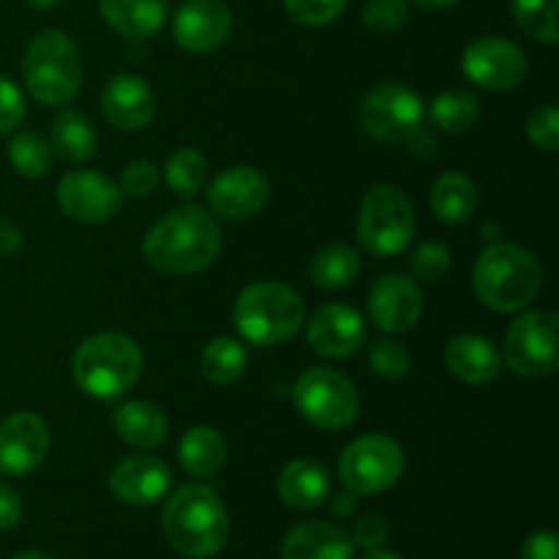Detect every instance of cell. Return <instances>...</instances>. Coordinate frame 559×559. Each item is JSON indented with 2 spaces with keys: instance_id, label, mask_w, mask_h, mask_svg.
I'll return each mask as SVG.
<instances>
[{
  "instance_id": "7a4b0ae2",
  "label": "cell",
  "mask_w": 559,
  "mask_h": 559,
  "mask_svg": "<svg viewBox=\"0 0 559 559\" xmlns=\"http://www.w3.org/2000/svg\"><path fill=\"white\" fill-rule=\"evenodd\" d=\"M164 535L178 555L211 559L227 546L229 516L218 495L207 486H183L164 506Z\"/></svg>"
},
{
  "instance_id": "83f0119b",
  "label": "cell",
  "mask_w": 559,
  "mask_h": 559,
  "mask_svg": "<svg viewBox=\"0 0 559 559\" xmlns=\"http://www.w3.org/2000/svg\"><path fill=\"white\" fill-rule=\"evenodd\" d=\"M178 456L186 473L194 478H211L227 462V442L211 426H194L180 440Z\"/></svg>"
},
{
  "instance_id": "60d3db41",
  "label": "cell",
  "mask_w": 559,
  "mask_h": 559,
  "mask_svg": "<svg viewBox=\"0 0 559 559\" xmlns=\"http://www.w3.org/2000/svg\"><path fill=\"white\" fill-rule=\"evenodd\" d=\"M158 167L153 162H131L120 175V191L129 197H147L158 186Z\"/></svg>"
},
{
  "instance_id": "603a6c76",
  "label": "cell",
  "mask_w": 559,
  "mask_h": 559,
  "mask_svg": "<svg viewBox=\"0 0 559 559\" xmlns=\"http://www.w3.org/2000/svg\"><path fill=\"white\" fill-rule=\"evenodd\" d=\"M276 491L293 511H314L331 497V475L314 459H295L278 475Z\"/></svg>"
},
{
  "instance_id": "cb8c5ba5",
  "label": "cell",
  "mask_w": 559,
  "mask_h": 559,
  "mask_svg": "<svg viewBox=\"0 0 559 559\" xmlns=\"http://www.w3.org/2000/svg\"><path fill=\"white\" fill-rule=\"evenodd\" d=\"M98 11L118 36L142 41L162 31L167 0H98Z\"/></svg>"
},
{
  "instance_id": "d6986e66",
  "label": "cell",
  "mask_w": 559,
  "mask_h": 559,
  "mask_svg": "<svg viewBox=\"0 0 559 559\" xmlns=\"http://www.w3.org/2000/svg\"><path fill=\"white\" fill-rule=\"evenodd\" d=\"M102 109L118 131H142L156 115V93L142 76L115 74L104 85Z\"/></svg>"
},
{
  "instance_id": "9c48e42d",
  "label": "cell",
  "mask_w": 559,
  "mask_h": 559,
  "mask_svg": "<svg viewBox=\"0 0 559 559\" xmlns=\"http://www.w3.org/2000/svg\"><path fill=\"white\" fill-rule=\"evenodd\" d=\"M404 473V451L385 435H366L349 442L338 456V478L355 497H371L391 489Z\"/></svg>"
},
{
  "instance_id": "7402d4cb",
  "label": "cell",
  "mask_w": 559,
  "mask_h": 559,
  "mask_svg": "<svg viewBox=\"0 0 559 559\" xmlns=\"http://www.w3.org/2000/svg\"><path fill=\"white\" fill-rule=\"evenodd\" d=\"M355 544L331 522H304L282 540V559H353Z\"/></svg>"
},
{
  "instance_id": "6da1fadb",
  "label": "cell",
  "mask_w": 559,
  "mask_h": 559,
  "mask_svg": "<svg viewBox=\"0 0 559 559\" xmlns=\"http://www.w3.org/2000/svg\"><path fill=\"white\" fill-rule=\"evenodd\" d=\"M142 251L156 271L189 276L216 262L222 251V233L211 213L197 205H180L153 224Z\"/></svg>"
},
{
  "instance_id": "816d5d0a",
  "label": "cell",
  "mask_w": 559,
  "mask_h": 559,
  "mask_svg": "<svg viewBox=\"0 0 559 559\" xmlns=\"http://www.w3.org/2000/svg\"><path fill=\"white\" fill-rule=\"evenodd\" d=\"M27 5H33V9H52L55 3H58V0H25Z\"/></svg>"
},
{
  "instance_id": "ee69618b",
  "label": "cell",
  "mask_w": 559,
  "mask_h": 559,
  "mask_svg": "<svg viewBox=\"0 0 559 559\" xmlns=\"http://www.w3.org/2000/svg\"><path fill=\"white\" fill-rule=\"evenodd\" d=\"M22 519V500L11 486L0 484V533L14 530Z\"/></svg>"
},
{
  "instance_id": "d590c367",
  "label": "cell",
  "mask_w": 559,
  "mask_h": 559,
  "mask_svg": "<svg viewBox=\"0 0 559 559\" xmlns=\"http://www.w3.org/2000/svg\"><path fill=\"white\" fill-rule=\"evenodd\" d=\"M409 0H369L364 9V25L371 33H396L407 25Z\"/></svg>"
},
{
  "instance_id": "4fadbf2b",
  "label": "cell",
  "mask_w": 559,
  "mask_h": 559,
  "mask_svg": "<svg viewBox=\"0 0 559 559\" xmlns=\"http://www.w3.org/2000/svg\"><path fill=\"white\" fill-rule=\"evenodd\" d=\"M123 191L107 175L93 169L69 173L58 186V205L71 222L104 224L118 213Z\"/></svg>"
},
{
  "instance_id": "f1b7e54d",
  "label": "cell",
  "mask_w": 559,
  "mask_h": 559,
  "mask_svg": "<svg viewBox=\"0 0 559 559\" xmlns=\"http://www.w3.org/2000/svg\"><path fill=\"white\" fill-rule=\"evenodd\" d=\"M360 271V254L347 243H331L311 260V282L322 289H342L355 282Z\"/></svg>"
},
{
  "instance_id": "484cf974",
  "label": "cell",
  "mask_w": 559,
  "mask_h": 559,
  "mask_svg": "<svg viewBox=\"0 0 559 559\" xmlns=\"http://www.w3.org/2000/svg\"><path fill=\"white\" fill-rule=\"evenodd\" d=\"M429 205L442 224H464L478 207V191L467 175L445 173L431 186Z\"/></svg>"
},
{
  "instance_id": "f35d334b",
  "label": "cell",
  "mask_w": 559,
  "mask_h": 559,
  "mask_svg": "<svg viewBox=\"0 0 559 559\" xmlns=\"http://www.w3.org/2000/svg\"><path fill=\"white\" fill-rule=\"evenodd\" d=\"M527 136L546 153L559 151V112L555 104H540L527 118Z\"/></svg>"
},
{
  "instance_id": "f907efd6",
  "label": "cell",
  "mask_w": 559,
  "mask_h": 559,
  "mask_svg": "<svg viewBox=\"0 0 559 559\" xmlns=\"http://www.w3.org/2000/svg\"><path fill=\"white\" fill-rule=\"evenodd\" d=\"M11 559H58V557L47 555V551H36V549H31V551H20V555H14Z\"/></svg>"
},
{
  "instance_id": "74e56055",
  "label": "cell",
  "mask_w": 559,
  "mask_h": 559,
  "mask_svg": "<svg viewBox=\"0 0 559 559\" xmlns=\"http://www.w3.org/2000/svg\"><path fill=\"white\" fill-rule=\"evenodd\" d=\"M448 267H451V251L445 243H437V240L420 243L413 254V278H418V282H440Z\"/></svg>"
},
{
  "instance_id": "7dc6e473",
  "label": "cell",
  "mask_w": 559,
  "mask_h": 559,
  "mask_svg": "<svg viewBox=\"0 0 559 559\" xmlns=\"http://www.w3.org/2000/svg\"><path fill=\"white\" fill-rule=\"evenodd\" d=\"M407 145H418V147H413V153H418V156H429V158L437 156V142H435V136L426 134L424 129H420L418 134H415L413 140L407 142Z\"/></svg>"
},
{
  "instance_id": "7bdbcfd3",
  "label": "cell",
  "mask_w": 559,
  "mask_h": 559,
  "mask_svg": "<svg viewBox=\"0 0 559 559\" xmlns=\"http://www.w3.org/2000/svg\"><path fill=\"white\" fill-rule=\"evenodd\" d=\"M388 524L380 516H364L353 530V544L364 546V549H377L385 544Z\"/></svg>"
},
{
  "instance_id": "2e32d148",
  "label": "cell",
  "mask_w": 559,
  "mask_h": 559,
  "mask_svg": "<svg viewBox=\"0 0 559 559\" xmlns=\"http://www.w3.org/2000/svg\"><path fill=\"white\" fill-rule=\"evenodd\" d=\"M424 314V295L415 278L404 273H388L374 282L369 293V317L380 331H413Z\"/></svg>"
},
{
  "instance_id": "f546056e",
  "label": "cell",
  "mask_w": 559,
  "mask_h": 559,
  "mask_svg": "<svg viewBox=\"0 0 559 559\" xmlns=\"http://www.w3.org/2000/svg\"><path fill=\"white\" fill-rule=\"evenodd\" d=\"M246 360H249V355H246L243 344L229 336H218L202 349L200 371L207 382L224 388L240 380V374L246 371Z\"/></svg>"
},
{
  "instance_id": "b9f144b4",
  "label": "cell",
  "mask_w": 559,
  "mask_h": 559,
  "mask_svg": "<svg viewBox=\"0 0 559 559\" xmlns=\"http://www.w3.org/2000/svg\"><path fill=\"white\" fill-rule=\"evenodd\" d=\"M522 559H559V540L555 530H538L522 546Z\"/></svg>"
},
{
  "instance_id": "ba28073f",
  "label": "cell",
  "mask_w": 559,
  "mask_h": 559,
  "mask_svg": "<svg viewBox=\"0 0 559 559\" xmlns=\"http://www.w3.org/2000/svg\"><path fill=\"white\" fill-rule=\"evenodd\" d=\"M295 407L311 426L325 431H342L355 424L360 413L358 388L336 369H309L293 391Z\"/></svg>"
},
{
  "instance_id": "1f68e13d",
  "label": "cell",
  "mask_w": 559,
  "mask_h": 559,
  "mask_svg": "<svg viewBox=\"0 0 559 559\" xmlns=\"http://www.w3.org/2000/svg\"><path fill=\"white\" fill-rule=\"evenodd\" d=\"M167 186L180 197H194L207 183V162L194 147H178L164 167Z\"/></svg>"
},
{
  "instance_id": "5bb4252c",
  "label": "cell",
  "mask_w": 559,
  "mask_h": 559,
  "mask_svg": "<svg viewBox=\"0 0 559 559\" xmlns=\"http://www.w3.org/2000/svg\"><path fill=\"white\" fill-rule=\"evenodd\" d=\"M271 197V183L265 175L254 167H229L216 175L207 189V205L216 216L229 218V222H243V218L257 216L267 205Z\"/></svg>"
},
{
  "instance_id": "e0dca14e",
  "label": "cell",
  "mask_w": 559,
  "mask_h": 559,
  "mask_svg": "<svg viewBox=\"0 0 559 559\" xmlns=\"http://www.w3.org/2000/svg\"><path fill=\"white\" fill-rule=\"evenodd\" d=\"M49 451V429L36 413H14L0 420V475L33 473Z\"/></svg>"
},
{
  "instance_id": "8992f818",
  "label": "cell",
  "mask_w": 559,
  "mask_h": 559,
  "mask_svg": "<svg viewBox=\"0 0 559 559\" xmlns=\"http://www.w3.org/2000/svg\"><path fill=\"white\" fill-rule=\"evenodd\" d=\"M25 87L44 107H63L80 93V49L66 33L41 31L31 38L22 60Z\"/></svg>"
},
{
  "instance_id": "4316f807",
  "label": "cell",
  "mask_w": 559,
  "mask_h": 559,
  "mask_svg": "<svg viewBox=\"0 0 559 559\" xmlns=\"http://www.w3.org/2000/svg\"><path fill=\"white\" fill-rule=\"evenodd\" d=\"M49 147H52L55 156L69 164L87 162L98 147L96 126L85 115L66 109L49 126Z\"/></svg>"
},
{
  "instance_id": "52a82bcc",
  "label": "cell",
  "mask_w": 559,
  "mask_h": 559,
  "mask_svg": "<svg viewBox=\"0 0 559 559\" xmlns=\"http://www.w3.org/2000/svg\"><path fill=\"white\" fill-rule=\"evenodd\" d=\"M415 235V207L396 186H374L358 211V240L371 257H396Z\"/></svg>"
},
{
  "instance_id": "d4e9b609",
  "label": "cell",
  "mask_w": 559,
  "mask_h": 559,
  "mask_svg": "<svg viewBox=\"0 0 559 559\" xmlns=\"http://www.w3.org/2000/svg\"><path fill=\"white\" fill-rule=\"evenodd\" d=\"M115 435L136 451H153L169 435L167 415L151 402H123L112 415Z\"/></svg>"
},
{
  "instance_id": "4dcf8cb0",
  "label": "cell",
  "mask_w": 559,
  "mask_h": 559,
  "mask_svg": "<svg viewBox=\"0 0 559 559\" xmlns=\"http://www.w3.org/2000/svg\"><path fill=\"white\" fill-rule=\"evenodd\" d=\"M480 104L467 91H445L431 102V123L448 134H464L478 123Z\"/></svg>"
},
{
  "instance_id": "3957f363",
  "label": "cell",
  "mask_w": 559,
  "mask_h": 559,
  "mask_svg": "<svg viewBox=\"0 0 559 559\" xmlns=\"http://www.w3.org/2000/svg\"><path fill=\"white\" fill-rule=\"evenodd\" d=\"M544 271L533 251L516 243H495L473 267V289L480 304L500 314L522 311L538 298Z\"/></svg>"
},
{
  "instance_id": "5b68a950",
  "label": "cell",
  "mask_w": 559,
  "mask_h": 559,
  "mask_svg": "<svg viewBox=\"0 0 559 559\" xmlns=\"http://www.w3.org/2000/svg\"><path fill=\"white\" fill-rule=\"evenodd\" d=\"M233 317L246 342L276 347L289 342L304 325V300L282 282H257L238 295Z\"/></svg>"
},
{
  "instance_id": "ab89813d",
  "label": "cell",
  "mask_w": 559,
  "mask_h": 559,
  "mask_svg": "<svg viewBox=\"0 0 559 559\" xmlns=\"http://www.w3.org/2000/svg\"><path fill=\"white\" fill-rule=\"evenodd\" d=\"M22 118H25V98L9 76L0 74V136L11 134Z\"/></svg>"
},
{
  "instance_id": "7c38bea8",
  "label": "cell",
  "mask_w": 559,
  "mask_h": 559,
  "mask_svg": "<svg viewBox=\"0 0 559 559\" xmlns=\"http://www.w3.org/2000/svg\"><path fill=\"white\" fill-rule=\"evenodd\" d=\"M464 74L486 91H511L527 76L522 47L506 36H480L464 49Z\"/></svg>"
},
{
  "instance_id": "836d02e7",
  "label": "cell",
  "mask_w": 559,
  "mask_h": 559,
  "mask_svg": "<svg viewBox=\"0 0 559 559\" xmlns=\"http://www.w3.org/2000/svg\"><path fill=\"white\" fill-rule=\"evenodd\" d=\"M559 0H513V20L524 33L540 44L555 47L559 41Z\"/></svg>"
},
{
  "instance_id": "ffe728a7",
  "label": "cell",
  "mask_w": 559,
  "mask_h": 559,
  "mask_svg": "<svg viewBox=\"0 0 559 559\" xmlns=\"http://www.w3.org/2000/svg\"><path fill=\"white\" fill-rule=\"evenodd\" d=\"M173 486V473L162 459L129 456L109 473V489L126 506H153Z\"/></svg>"
},
{
  "instance_id": "8fae6325",
  "label": "cell",
  "mask_w": 559,
  "mask_h": 559,
  "mask_svg": "<svg viewBox=\"0 0 559 559\" xmlns=\"http://www.w3.org/2000/svg\"><path fill=\"white\" fill-rule=\"evenodd\" d=\"M557 328L559 317L555 311H530L516 317L506 333V364L530 380L555 374L559 366Z\"/></svg>"
},
{
  "instance_id": "d6a6232c",
  "label": "cell",
  "mask_w": 559,
  "mask_h": 559,
  "mask_svg": "<svg viewBox=\"0 0 559 559\" xmlns=\"http://www.w3.org/2000/svg\"><path fill=\"white\" fill-rule=\"evenodd\" d=\"M52 147L49 140H44L41 134H33V131H20L14 134V140L9 142V162L22 178H44L52 169Z\"/></svg>"
},
{
  "instance_id": "681fc988",
  "label": "cell",
  "mask_w": 559,
  "mask_h": 559,
  "mask_svg": "<svg viewBox=\"0 0 559 559\" xmlns=\"http://www.w3.org/2000/svg\"><path fill=\"white\" fill-rule=\"evenodd\" d=\"M360 559H402L399 555H393V551L382 549V546H377V549H366V555Z\"/></svg>"
},
{
  "instance_id": "44dd1931",
  "label": "cell",
  "mask_w": 559,
  "mask_h": 559,
  "mask_svg": "<svg viewBox=\"0 0 559 559\" xmlns=\"http://www.w3.org/2000/svg\"><path fill=\"white\" fill-rule=\"evenodd\" d=\"M445 369L467 385H489L500 377L502 355L486 336L462 333L448 342Z\"/></svg>"
},
{
  "instance_id": "ac0fdd59",
  "label": "cell",
  "mask_w": 559,
  "mask_h": 559,
  "mask_svg": "<svg viewBox=\"0 0 559 559\" xmlns=\"http://www.w3.org/2000/svg\"><path fill=\"white\" fill-rule=\"evenodd\" d=\"M309 347L331 360L349 358L366 338V325L358 311L347 304H325L311 314L306 328Z\"/></svg>"
},
{
  "instance_id": "277c9868",
  "label": "cell",
  "mask_w": 559,
  "mask_h": 559,
  "mask_svg": "<svg viewBox=\"0 0 559 559\" xmlns=\"http://www.w3.org/2000/svg\"><path fill=\"white\" fill-rule=\"evenodd\" d=\"M142 349L126 333H96L74 349L71 374L80 391L93 399H118L136 385L142 374Z\"/></svg>"
},
{
  "instance_id": "8d00e7d4",
  "label": "cell",
  "mask_w": 559,
  "mask_h": 559,
  "mask_svg": "<svg viewBox=\"0 0 559 559\" xmlns=\"http://www.w3.org/2000/svg\"><path fill=\"white\" fill-rule=\"evenodd\" d=\"M287 14L306 27L331 25L344 11L347 0H284Z\"/></svg>"
},
{
  "instance_id": "30bf717a",
  "label": "cell",
  "mask_w": 559,
  "mask_h": 559,
  "mask_svg": "<svg viewBox=\"0 0 559 559\" xmlns=\"http://www.w3.org/2000/svg\"><path fill=\"white\" fill-rule=\"evenodd\" d=\"M424 102L402 82H382L360 102V126L366 134L388 145H404L424 129Z\"/></svg>"
},
{
  "instance_id": "e575fe53",
  "label": "cell",
  "mask_w": 559,
  "mask_h": 559,
  "mask_svg": "<svg viewBox=\"0 0 559 559\" xmlns=\"http://www.w3.org/2000/svg\"><path fill=\"white\" fill-rule=\"evenodd\" d=\"M369 360L371 369L385 377V380H402L409 371V364H413L409 349L396 338H377L369 349Z\"/></svg>"
},
{
  "instance_id": "f6af8a7d",
  "label": "cell",
  "mask_w": 559,
  "mask_h": 559,
  "mask_svg": "<svg viewBox=\"0 0 559 559\" xmlns=\"http://www.w3.org/2000/svg\"><path fill=\"white\" fill-rule=\"evenodd\" d=\"M22 246V233L11 222H0V257L14 254Z\"/></svg>"
},
{
  "instance_id": "bcb514c9",
  "label": "cell",
  "mask_w": 559,
  "mask_h": 559,
  "mask_svg": "<svg viewBox=\"0 0 559 559\" xmlns=\"http://www.w3.org/2000/svg\"><path fill=\"white\" fill-rule=\"evenodd\" d=\"M355 508H358V497H355L353 491H344V495L333 497V506H331L333 516H342V519L353 516Z\"/></svg>"
},
{
  "instance_id": "c3c4849f",
  "label": "cell",
  "mask_w": 559,
  "mask_h": 559,
  "mask_svg": "<svg viewBox=\"0 0 559 559\" xmlns=\"http://www.w3.org/2000/svg\"><path fill=\"white\" fill-rule=\"evenodd\" d=\"M415 5H420V9H429V11H442V9H451L453 3H459V0H413Z\"/></svg>"
},
{
  "instance_id": "9a60e30c",
  "label": "cell",
  "mask_w": 559,
  "mask_h": 559,
  "mask_svg": "<svg viewBox=\"0 0 559 559\" xmlns=\"http://www.w3.org/2000/svg\"><path fill=\"white\" fill-rule=\"evenodd\" d=\"M233 33V11L224 0H186L173 20V38L186 52H213Z\"/></svg>"
}]
</instances>
